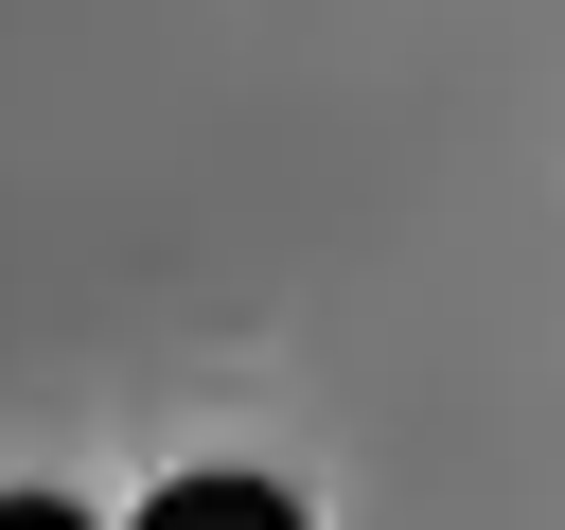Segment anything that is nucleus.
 I'll list each match as a JSON object with an SVG mask.
<instances>
[{
	"label": "nucleus",
	"instance_id": "1",
	"mask_svg": "<svg viewBox=\"0 0 565 530\" xmlns=\"http://www.w3.org/2000/svg\"><path fill=\"white\" fill-rule=\"evenodd\" d=\"M141 530H300V495L212 459V477H159V495H141Z\"/></svg>",
	"mask_w": 565,
	"mask_h": 530
},
{
	"label": "nucleus",
	"instance_id": "2",
	"mask_svg": "<svg viewBox=\"0 0 565 530\" xmlns=\"http://www.w3.org/2000/svg\"><path fill=\"white\" fill-rule=\"evenodd\" d=\"M0 530H88V512L71 495H0Z\"/></svg>",
	"mask_w": 565,
	"mask_h": 530
}]
</instances>
